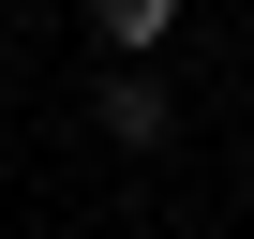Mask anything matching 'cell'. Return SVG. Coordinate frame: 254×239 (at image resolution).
<instances>
[{"label": "cell", "instance_id": "1", "mask_svg": "<svg viewBox=\"0 0 254 239\" xmlns=\"http://www.w3.org/2000/svg\"><path fill=\"white\" fill-rule=\"evenodd\" d=\"M90 135H105V150H165V135H180V120H165V90H150V60H120V75L90 90Z\"/></svg>", "mask_w": 254, "mask_h": 239}, {"label": "cell", "instance_id": "2", "mask_svg": "<svg viewBox=\"0 0 254 239\" xmlns=\"http://www.w3.org/2000/svg\"><path fill=\"white\" fill-rule=\"evenodd\" d=\"M90 30H105V45H120V60H150V45H165V30H180V0H90Z\"/></svg>", "mask_w": 254, "mask_h": 239}]
</instances>
